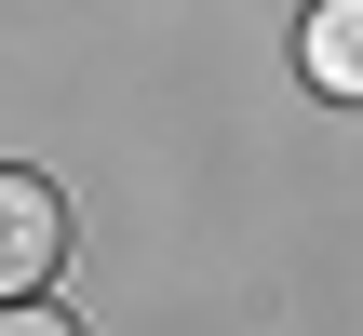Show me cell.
I'll return each instance as SVG.
<instances>
[{
  "label": "cell",
  "instance_id": "cell-1",
  "mask_svg": "<svg viewBox=\"0 0 363 336\" xmlns=\"http://www.w3.org/2000/svg\"><path fill=\"white\" fill-rule=\"evenodd\" d=\"M67 256V215L40 175H0V296H40V269Z\"/></svg>",
  "mask_w": 363,
  "mask_h": 336
},
{
  "label": "cell",
  "instance_id": "cell-2",
  "mask_svg": "<svg viewBox=\"0 0 363 336\" xmlns=\"http://www.w3.org/2000/svg\"><path fill=\"white\" fill-rule=\"evenodd\" d=\"M296 67H310V94L363 108V0H323V13L296 27Z\"/></svg>",
  "mask_w": 363,
  "mask_h": 336
},
{
  "label": "cell",
  "instance_id": "cell-3",
  "mask_svg": "<svg viewBox=\"0 0 363 336\" xmlns=\"http://www.w3.org/2000/svg\"><path fill=\"white\" fill-rule=\"evenodd\" d=\"M0 336H81V323H67V310H40V296H13V323H0Z\"/></svg>",
  "mask_w": 363,
  "mask_h": 336
}]
</instances>
